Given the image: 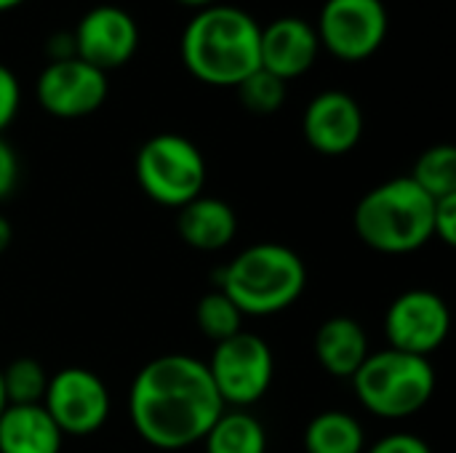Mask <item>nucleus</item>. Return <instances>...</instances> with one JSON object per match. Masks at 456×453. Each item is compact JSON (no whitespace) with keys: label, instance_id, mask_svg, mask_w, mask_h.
<instances>
[{"label":"nucleus","instance_id":"obj_1","mask_svg":"<svg viewBox=\"0 0 456 453\" xmlns=\"http://www.w3.org/2000/svg\"><path fill=\"white\" fill-rule=\"evenodd\" d=\"M224 411L206 363L192 355L152 358L131 382V425L144 443L160 451L200 443Z\"/></svg>","mask_w":456,"mask_h":453},{"label":"nucleus","instance_id":"obj_2","mask_svg":"<svg viewBox=\"0 0 456 453\" xmlns=\"http://www.w3.org/2000/svg\"><path fill=\"white\" fill-rule=\"evenodd\" d=\"M262 24L243 8L216 3L200 8L182 32L179 53L187 72L216 88H235L259 69Z\"/></svg>","mask_w":456,"mask_h":453},{"label":"nucleus","instance_id":"obj_3","mask_svg":"<svg viewBox=\"0 0 456 453\" xmlns=\"http://www.w3.org/2000/svg\"><path fill=\"white\" fill-rule=\"evenodd\" d=\"M216 288L230 296L243 318H267L297 304L307 288V267L283 243H256L219 272Z\"/></svg>","mask_w":456,"mask_h":453},{"label":"nucleus","instance_id":"obj_4","mask_svg":"<svg viewBox=\"0 0 456 453\" xmlns=\"http://www.w3.org/2000/svg\"><path fill=\"white\" fill-rule=\"evenodd\" d=\"M433 208L428 198L409 176L390 179L369 190L355 206L358 238L379 254H411L433 240Z\"/></svg>","mask_w":456,"mask_h":453},{"label":"nucleus","instance_id":"obj_5","mask_svg":"<svg viewBox=\"0 0 456 453\" xmlns=\"http://www.w3.org/2000/svg\"><path fill=\"white\" fill-rule=\"evenodd\" d=\"M358 403L379 419H409L436 395V368L430 358L401 350L371 352L353 376Z\"/></svg>","mask_w":456,"mask_h":453},{"label":"nucleus","instance_id":"obj_6","mask_svg":"<svg viewBox=\"0 0 456 453\" xmlns=\"http://www.w3.org/2000/svg\"><path fill=\"white\" fill-rule=\"evenodd\" d=\"M136 182L142 192L163 206L182 208L203 195L206 187V158L195 142L182 133H155L150 136L134 160Z\"/></svg>","mask_w":456,"mask_h":453},{"label":"nucleus","instance_id":"obj_7","mask_svg":"<svg viewBox=\"0 0 456 453\" xmlns=\"http://www.w3.org/2000/svg\"><path fill=\"white\" fill-rule=\"evenodd\" d=\"M206 368L224 409L235 406L243 411L246 406H254L267 395L275 374V358L262 336L240 331L214 344Z\"/></svg>","mask_w":456,"mask_h":453},{"label":"nucleus","instance_id":"obj_8","mask_svg":"<svg viewBox=\"0 0 456 453\" xmlns=\"http://www.w3.org/2000/svg\"><path fill=\"white\" fill-rule=\"evenodd\" d=\"M387 29L390 16L382 0H326L315 21L321 51L347 64L371 59Z\"/></svg>","mask_w":456,"mask_h":453},{"label":"nucleus","instance_id":"obj_9","mask_svg":"<svg viewBox=\"0 0 456 453\" xmlns=\"http://www.w3.org/2000/svg\"><path fill=\"white\" fill-rule=\"evenodd\" d=\"M43 409L61 435L88 438L99 433L110 417L107 384L83 366H67L48 376Z\"/></svg>","mask_w":456,"mask_h":453},{"label":"nucleus","instance_id":"obj_10","mask_svg":"<svg viewBox=\"0 0 456 453\" xmlns=\"http://www.w3.org/2000/svg\"><path fill=\"white\" fill-rule=\"evenodd\" d=\"M110 93L107 72L86 64L77 56L53 59L43 67L35 83L37 104L61 120L94 115Z\"/></svg>","mask_w":456,"mask_h":453},{"label":"nucleus","instance_id":"obj_11","mask_svg":"<svg viewBox=\"0 0 456 453\" xmlns=\"http://www.w3.org/2000/svg\"><path fill=\"white\" fill-rule=\"evenodd\" d=\"M452 331V312L446 302L428 288L401 294L385 315V336L393 350L430 358Z\"/></svg>","mask_w":456,"mask_h":453},{"label":"nucleus","instance_id":"obj_12","mask_svg":"<svg viewBox=\"0 0 456 453\" xmlns=\"http://www.w3.org/2000/svg\"><path fill=\"white\" fill-rule=\"evenodd\" d=\"M72 48L77 59L102 72L118 69L136 56L139 24L120 5H94L80 16L77 27L72 29Z\"/></svg>","mask_w":456,"mask_h":453},{"label":"nucleus","instance_id":"obj_13","mask_svg":"<svg viewBox=\"0 0 456 453\" xmlns=\"http://www.w3.org/2000/svg\"><path fill=\"white\" fill-rule=\"evenodd\" d=\"M302 133L307 144L326 158L347 155L358 147L363 136L361 104L339 88L321 91L310 99L302 115Z\"/></svg>","mask_w":456,"mask_h":453},{"label":"nucleus","instance_id":"obj_14","mask_svg":"<svg viewBox=\"0 0 456 453\" xmlns=\"http://www.w3.org/2000/svg\"><path fill=\"white\" fill-rule=\"evenodd\" d=\"M321 53L315 24L302 16H281L262 27L259 35V67L281 77L283 83L302 77L313 69Z\"/></svg>","mask_w":456,"mask_h":453},{"label":"nucleus","instance_id":"obj_15","mask_svg":"<svg viewBox=\"0 0 456 453\" xmlns=\"http://www.w3.org/2000/svg\"><path fill=\"white\" fill-rule=\"evenodd\" d=\"M369 355H371L369 336L355 318L337 315L318 326L315 358L326 374H331L337 379H353Z\"/></svg>","mask_w":456,"mask_h":453},{"label":"nucleus","instance_id":"obj_16","mask_svg":"<svg viewBox=\"0 0 456 453\" xmlns=\"http://www.w3.org/2000/svg\"><path fill=\"white\" fill-rule=\"evenodd\" d=\"M176 232L195 251H222L238 232V216L230 203L200 195L179 208Z\"/></svg>","mask_w":456,"mask_h":453},{"label":"nucleus","instance_id":"obj_17","mask_svg":"<svg viewBox=\"0 0 456 453\" xmlns=\"http://www.w3.org/2000/svg\"><path fill=\"white\" fill-rule=\"evenodd\" d=\"M64 435L37 406H5L0 414V453H59Z\"/></svg>","mask_w":456,"mask_h":453},{"label":"nucleus","instance_id":"obj_18","mask_svg":"<svg viewBox=\"0 0 456 453\" xmlns=\"http://www.w3.org/2000/svg\"><path fill=\"white\" fill-rule=\"evenodd\" d=\"M366 435L361 422L347 411H323L305 430L307 453H363Z\"/></svg>","mask_w":456,"mask_h":453},{"label":"nucleus","instance_id":"obj_19","mask_svg":"<svg viewBox=\"0 0 456 453\" xmlns=\"http://www.w3.org/2000/svg\"><path fill=\"white\" fill-rule=\"evenodd\" d=\"M206 453H267V433L248 411H224L203 438Z\"/></svg>","mask_w":456,"mask_h":453},{"label":"nucleus","instance_id":"obj_20","mask_svg":"<svg viewBox=\"0 0 456 453\" xmlns=\"http://www.w3.org/2000/svg\"><path fill=\"white\" fill-rule=\"evenodd\" d=\"M428 198L441 200L456 195V150L454 144H433L428 147L409 176Z\"/></svg>","mask_w":456,"mask_h":453},{"label":"nucleus","instance_id":"obj_21","mask_svg":"<svg viewBox=\"0 0 456 453\" xmlns=\"http://www.w3.org/2000/svg\"><path fill=\"white\" fill-rule=\"evenodd\" d=\"M0 382L8 406H37L43 403L48 374L35 358H16L0 368Z\"/></svg>","mask_w":456,"mask_h":453},{"label":"nucleus","instance_id":"obj_22","mask_svg":"<svg viewBox=\"0 0 456 453\" xmlns=\"http://www.w3.org/2000/svg\"><path fill=\"white\" fill-rule=\"evenodd\" d=\"M195 323L206 339L219 344L243 331V326H240L243 312L230 302L227 294H222L216 288V291H208L206 296H200V302L195 307Z\"/></svg>","mask_w":456,"mask_h":453},{"label":"nucleus","instance_id":"obj_23","mask_svg":"<svg viewBox=\"0 0 456 453\" xmlns=\"http://www.w3.org/2000/svg\"><path fill=\"white\" fill-rule=\"evenodd\" d=\"M240 104L254 112V115H273L283 107L286 93H289V83H283L281 77H275L267 69H254L243 83L235 85Z\"/></svg>","mask_w":456,"mask_h":453},{"label":"nucleus","instance_id":"obj_24","mask_svg":"<svg viewBox=\"0 0 456 453\" xmlns=\"http://www.w3.org/2000/svg\"><path fill=\"white\" fill-rule=\"evenodd\" d=\"M19 104H21V85H19L13 69L0 64V136L13 123Z\"/></svg>","mask_w":456,"mask_h":453},{"label":"nucleus","instance_id":"obj_25","mask_svg":"<svg viewBox=\"0 0 456 453\" xmlns=\"http://www.w3.org/2000/svg\"><path fill=\"white\" fill-rule=\"evenodd\" d=\"M433 238L446 246H456V195L436 200L433 208Z\"/></svg>","mask_w":456,"mask_h":453},{"label":"nucleus","instance_id":"obj_26","mask_svg":"<svg viewBox=\"0 0 456 453\" xmlns=\"http://www.w3.org/2000/svg\"><path fill=\"white\" fill-rule=\"evenodd\" d=\"M19 182V158L13 147L0 136V200L11 198Z\"/></svg>","mask_w":456,"mask_h":453},{"label":"nucleus","instance_id":"obj_27","mask_svg":"<svg viewBox=\"0 0 456 453\" xmlns=\"http://www.w3.org/2000/svg\"><path fill=\"white\" fill-rule=\"evenodd\" d=\"M369 453H433V451H430V446H428L422 438L409 435V433H395V435H387V438L377 441Z\"/></svg>","mask_w":456,"mask_h":453},{"label":"nucleus","instance_id":"obj_28","mask_svg":"<svg viewBox=\"0 0 456 453\" xmlns=\"http://www.w3.org/2000/svg\"><path fill=\"white\" fill-rule=\"evenodd\" d=\"M11 240H13V227H11V222L5 216H0V256L8 251Z\"/></svg>","mask_w":456,"mask_h":453},{"label":"nucleus","instance_id":"obj_29","mask_svg":"<svg viewBox=\"0 0 456 453\" xmlns=\"http://www.w3.org/2000/svg\"><path fill=\"white\" fill-rule=\"evenodd\" d=\"M176 3H182V5H187V8H195V11H200V8L216 5L219 0H176Z\"/></svg>","mask_w":456,"mask_h":453},{"label":"nucleus","instance_id":"obj_30","mask_svg":"<svg viewBox=\"0 0 456 453\" xmlns=\"http://www.w3.org/2000/svg\"><path fill=\"white\" fill-rule=\"evenodd\" d=\"M21 3H27V0H0V13H3V11H13V8H19Z\"/></svg>","mask_w":456,"mask_h":453},{"label":"nucleus","instance_id":"obj_31","mask_svg":"<svg viewBox=\"0 0 456 453\" xmlns=\"http://www.w3.org/2000/svg\"><path fill=\"white\" fill-rule=\"evenodd\" d=\"M8 403H5V395H3V382H0V414H3V409H5Z\"/></svg>","mask_w":456,"mask_h":453}]
</instances>
